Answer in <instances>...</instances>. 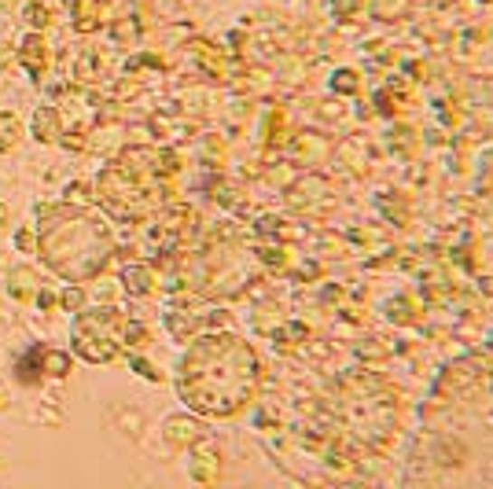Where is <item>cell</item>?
Returning <instances> with one entry per match:
<instances>
[{
  "instance_id": "obj_5",
  "label": "cell",
  "mask_w": 493,
  "mask_h": 489,
  "mask_svg": "<svg viewBox=\"0 0 493 489\" xmlns=\"http://www.w3.org/2000/svg\"><path fill=\"white\" fill-rule=\"evenodd\" d=\"M19 60H23V67L30 71V78H41L44 71H48V44H44V37L41 33H30L26 41H23V48H19Z\"/></svg>"
},
{
  "instance_id": "obj_8",
  "label": "cell",
  "mask_w": 493,
  "mask_h": 489,
  "mask_svg": "<svg viewBox=\"0 0 493 489\" xmlns=\"http://www.w3.org/2000/svg\"><path fill=\"white\" fill-rule=\"evenodd\" d=\"M8 295L15 302H33L37 298V280L30 273V265H19V268H12V273H8Z\"/></svg>"
},
{
  "instance_id": "obj_2",
  "label": "cell",
  "mask_w": 493,
  "mask_h": 489,
  "mask_svg": "<svg viewBox=\"0 0 493 489\" xmlns=\"http://www.w3.org/2000/svg\"><path fill=\"white\" fill-rule=\"evenodd\" d=\"M37 254L44 258L52 273H60L71 284H85V280H96L111 265L115 236L74 202L41 206Z\"/></svg>"
},
{
  "instance_id": "obj_12",
  "label": "cell",
  "mask_w": 493,
  "mask_h": 489,
  "mask_svg": "<svg viewBox=\"0 0 493 489\" xmlns=\"http://www.w3.org/2000/svg\"><path fill=\"white\" fill-rule=\"evenodd\" d=\"M122 280H126V287H129V295H144L147 291V277H144V268H126L122 273Z\"/></svg>"
},
{
  "instance_id": "obj_6",
  "label": "cell",
  "mask_w": 493,
  "mask_h": 489,
  "mask_svg": "<svg viewBox=\"0 0 493 489\" xmlns=\"http://www.w3.org/2000/svg\"><path fill=\"white\" fill-rule=\"evenodd\" d=\"M15 375H19V383H26V387L44 383V346H30V350L19 357Z\"/></svg>"
},
{
  "instance_id": "obj_3",
  "label": "cell",
  "mask_w": 493,
  "mask_h": 489,
  "mask_svg": "<svg viewBox=\"0 0 493 489\" xmlns=\"http://www.w3.org/2000/svg\"><path fill=\"white\" fill-rule=\"evenodd\" d=\"M122 332H126V316L119 309H111V306L81 309L74 316V324H71V350L81 361L107 364V361H115V353H119Z\"/></svg>"
},
{
  "instance_id": "obj_19",
  "label": "cell",
  "mask_w": 493,
  "mask_h": 489,
  "mask_svg": "<svg viewBox=\"0 0 493 489\" xmlns=\"http://www.w3.org/2000/svg\"><path fill=\"white\" fill-rule=\"evenodd\" d=\"M41 5H44V8H52V5H60V0H41Z\"/></svg>"
},
{
  "instance_id": "obj_15",
  "label": "cell",
  "mask_w": 493,
  "mask_h": 489,
  "mask_svg": "<svg viewBox=\"0 0 493 489\" xmlns=\"http://www.w3.org/2000/svg\"><path fill=\"white\" fill-rule=\"evenodd\" d=\"M15 247H19V250H37V232H33L30 225H23V229L15 232Z\"/></svg>"
},
{
  "instance_id": "obj_18",
  "label": "cell",
  "mask_w": 493,
  "mask_h": 489,
  "mask_svg": "<svg viewBox=\"0 0 493 489\" xmlns=\"http://www.w3.org/2000/svg\"><path fill=\"white\" fill-rule=\"evenodd\" d=\"M8 60H12V56H8V52H0V71H5V67H8Z\"/></svg>"
},
{
  "instance_id": "obj_10",
  "label": "cell",
  "mask_w": 493,
  "mask_h": 489,
  "mask_svg": "<svg viewBox=\"0 0 493 489\" xmlns=\"http://www.w3.org/2000/svg\"><path fill=\"white\" fill-rule=\"evenodd\" d=\"M23 140V122L12 111H0V151H15Z\"/></svg>"
},
{
  "instance_id": "obj_13",
  "label": "cell",
  "mask_w": 493,
  "mask_h": 489,
  "mask_svg": "<svg viewBox=\"0 0 493 489\" xmlns=\"http://www.w3.org/2000/svg\"><path fill=\"white\" fill-rule=\"evenodd\" d=\"M23 15H26V23H30L33 30H44V26H48V8L41 5V0H33V5H26V12H23Z\"/></svg>"
},
{
  "instance_id": "obj_1",
  "label": "cell",
  "mask_w": 493,
  "mask_h": 489,
  "mask_svg": "<svg viewBox=\"0 0 493 489\" xmlns=\"http://www.w3.org/2000/svg\"><path fill=\"white\" fill-rule=\"evenodd\" d=\"M258 390V357L236 335H203L188 346L177 368V394L199 412L225 419L251 405Z\"/></svg>"
},
{
  "instance_id": "obj_14",
  "label": "cell",
  "mask_w": 493,
  "mask_h": 489,
  "mask_svg": "<svg viewBox=\"0 0 493 489\" xmlns=\"http://www.w3.org/2000/svg\"><path fill=\"white\" fill-rule=\"evenodd\" d=\"M60 306H63V309H71V313H81V309H85V295H81L78 287H71V291H63V295H60Z\"/></svg>"
},
{
  "instance_id": "obj_9",
  "label": "cell",
  "mask_w": 493,
  "mask_h": 489,
  "mask_svg": "<svg viewBox=\"0 0 493 489\" xmlns=\"http://www.w3.org/2000/svg\"><path fill=\"white\" fill-rule=\"evenodd\" d=\"M100 8H103V0H71L74 30H78V33H92V30L100 26Z\"/></svg>"
},
{
  "instance_id": "obj_7",
  "label": "cell",
  "mask_w": 493,
  "mask_h": 489,
  "mask_svg": "<svg viewBox=\"0 0 493 489\" xmlns=\"http://www.w3.org/2000/svg\"><path fill=\"white\" fill-rule=\"evenodd\" d=\"M33 136L41 144H56L63 136V115L56 111V107H41V111L33 115Z\"/></svg>"
},
{
  "instance_id": "obj_16",
  "label": "cell",
  "mask_w": 493,
  "mask_h": 489,
  "mask_svg": "<svg viewBox=\"0 0 493 489\" xmlns=\"http://www.w3.org/2000/svg\"><path fill=\"white\" fill-rule=\"evenodd\" d=\"M33 302H41L44 309H52V306H56V298H52V295H44V291H37V298Z\"/></svg>"
},
{
  "instance_id": "obj_17",
  "label": "cell",
  "mask_w": 493,
  "mask_h": 489,
  "mask_svg": "<svg viewBox=\"0 0 493 489\" xmlns=\"http://www.w3.org/2000/svg\"><path fill=\"white\" fill-rule=\"evenodd\" d=\"M5 225H8V206L0 202V229H5Z\"/></svg>"
},
{
  "instance_id": "obj_4",
  "label": "cell",
  "mask_w": 493,
  "mask_h": 489,
  "mask_svg": "<svg viewBox=\"0 0 493 489\" xmlns=\"http://www.w3.org/2000/svg\"><path fill=\"white\" fill-rule=\"evenodd\" d=\"M100 199H103L107 210L119 213V217H140L147 210L140 188L133 184V177L122 166H111V170L100 174Z\"/></svg>"
},
{
  "instance_id": "obj_11",
  "label": "cell",
  "mask_w": 493,
  "mask_h": 489,
  "mask_svg": "<svg viewBox=\"0 0 493 489\" xmlns=\"http://www.w3.org/2000/svg\"><path fill=\"white\" fill-rule=\"evenodd\" d=\"M67 371H71V353H60V350L44 346V379L48 375H67Z\"/></svg>"
}]
</instances>
